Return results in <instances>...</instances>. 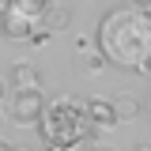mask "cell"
Masks as SVG:
<instances>
[{
	"label": "cell",
	"instance_id": "6",
	"mask_svg": "<svg viewBox=\"0 0 151 151\" xmlns=\"http://www.w3.org/2000/svg\"><path fill=\"white\" fill-rule=\"evenodd\" d=\"M12 83H15V91H42V72L34 64H23L19 60L12 68Z\"/></svg>",
	"mask_w": 151,
	"mask_h": 151
},
{
	"label": "cell",
	"instance_id": "13",
	"mask_svg": "<svg viewBox=\"0 0 151 151\" xmlns=\"http://www.w3.org/2000/svg\"><path fill=\"white\" fill-rule=\"evenodd\" d=\"M87 151H113V147H106V144H91Z\"/></svg>",
	"mask_w": 151,
	"mask_h": 151
},
{
	"label": "cell",
	"instance_id": "2",
	"mask_svg": "<svg viewBox=\"0 0 151 151\" xmlns=\"http://www.w3.org/2000/svg\"><path fill=\"white\" fill-rule=\"evenodd\" d=\"M38 132L49 151H72V147L94 144V125L87 117V102H79V98H60L53 106H45Z\"/></svg>",
	"mask_w": 151,
	"mask_h": 151
},
{
	"label": "cell",
	"instance_id": "12",
	"mask_svg": "<svg viewBox=\"0 0 151 151\" xmlns=\"http://www.w3.org/2000/svg\"><path fill=\"white\" fill-rule=\"evenodd\" d=\"M0 151H15V144H8V140L0 136Z\"/></svg>",
	"mask_w": 151,
	"mask_h": 151
},
{
	"label": "cell",
	"instance_id": "8",
	"mask_svg": "<svg viewBox=\"0 0 151 151\" xmlns=\"http://www.w3.org/2000/svg\"><path fill=\"white\" fill-rule=\"evenodd\" d=\"M53 8V0H12V12H19L23 19L30 23H42V15Z\"/></svg>",
	"mask_w": 151,
	"mask_h": 151
},
{
	"label": "cell",
	"instance_id": "10",
	"mask_svg": "<svg viewBox=\"0 0 151 151\" xmlns=\"http://www.w3.org/2000/svg\"><path fill=\"white\" fill-rule=\"evenodd\" d=\"M102 64H106V57L91 49V53H79V60H76V72H79V76H98V72H102Z\"/></svg>",
	"mask_w": 151,
	"mask_h": 151
},
{
	"label": "cell",
	"instance_id": "3",
	"mask_svg": "<svg viewBox=\"0 0 151 151\" xmlns=\"http://www.w3.org/2000/svg\"><path fill=\"white\" fill-rule=\"evenodd\" d=\"M42 113H45V98H42V91H15L12 102H8L12 125H38Z\"/></svg>",
	"mask_w": 151,
	"mask_h": 151
},
{
	"label": "cell",
	"instance_id": "14",
	"mask_svg": "<svg viewBox=\"0 0 151 151\" xmlns=\"http://www.w3.org/2000/svg\"><path fill=\"white\" fill-rule=\"evenodd\" d=\"M4 98H8V83L0 79V102H4Z\"/></svg>",
	"mask_w": 151,
	"mask_h": 151
},
{
	"label": "cell",
	"instance_id": "18",
	"mask_svg": "<svg viewBox=\"0 0 151 151\" xmlns=\"http://www.w3.org/2000/svg\"><path fill=\"white\" fill-rule=\"evenodd\" d=\"M144 76H151V64H147V68H144Z\"/></svg>",
	"mask_w": 151,
	"mask_h": 151
},
{
	"label": "cell",
	"instance_id": "17",
	"mask_svg": "<svg viewBox=\"0 0 151 151\" xmlns=\"http://www.w3.org/2000/svg\"><path fill=\"white\" fill-rule=\"evenodd\" d=\"M15 151H30V147H27V144H15Z\"/></svg>",
	"mask_w": 151,
	"mask_h": 151
},
{
	"label": "cell",
	"instance_id": "19",
	"mask_svg": "<svg viewBox=\"0 0 151 151\" xmlns=\"http://www.w3.org/2000/svg\"><path fill=\"white\" fill-rule=\"evenodd\" d=\"M147 110H151V102H147Z\"/></svg>",
	"mask_w": 151,
	"mask_h": 151
},
{
	"label": "cell",
	"instance_id": "1",
	"mask_svg": "<svg viewBox=\"0 0 151 151\" xmlns=\"http://www.w3.org/2000/svg\"><path fill=\"white\" fill-rule=\"evenodd\" d=\"M98 53L106 57L113 68H129V72H144L151 64V12H136V8H113L98 23Z\"/></svg>",
	"mask_w": 151,
	"mask_h": 151
},
{
	"label": "cell",
	"instance_id": "5",
	"mask_svg": "<svg viewBox=\"0 0 151 151\" xmlns=\"http://www.w3.org/2000/svg\"><path fill=\"white\" fill-rule=\"evenodd\" d=\"M87 117H91L94 129L117 125V110H113V102H106V98H91V102H87Z\"/></svg>",
	"mask_w": 151,
	"mask_h": 151
},
{
	"label": "cell",
	"instance_id": "7",
	"mask_svg": "<svg viewBox=\"0 0 151 151\" xmlns=\"http://www.w3.org/2000/svg\"><path fill=\"white\" fill-rule=\"evenodd\" d=\"M68 23H72V8H64V4H53V8L42 15V23H38V27H42L45 34H53V30H64Z\"/></svg>",
	"mask_w": 151,
	"mask_h": 151
},
{
	"label": "cell",
	"instance_id": "16",
	"mask_svg": "<svg viewBox=\"0 0 151 151\" xmlns=\"http://www.w3.org/2000/svg\"><path fill=\"white\" fill-rule=\"evenodd\" d=\"M136 151H151V144H140V147H136Z\"/></svg>",
	"mask_w": 151,
	"mask_h": 151
},
{
	"label": "cell",
	"instance_id": "4",
	"mask_svg": "<svg viewBox=\"0 0 151 151\" xmlns=\"http://www.w3.org/2000/svg\"><path fill=\"white\" fill-rule=\"evenodd\" d=\"M0 30H4L8 38H15V42H19V38H34L38 23H30V19H23L19 12H12V8H8V12L0 15Z\"/></svg>",
	"mask_w": 151,
	"mask_h": 151
},
{
	"label": "cell",
	"instance_id": "9",
	"mask_svg": "<svg viewBox=\"0 0 151 151\" xmlns=\"http://www.w3.org/2000/svg\"><path fill=\"white\" fill-rule=\"evenodd\" d=\"M113 110H117V121H136L140 110H144V102H140V98H132V94H121V98L113 102Z\"/></svg>",
	"mask_w": 151,
	"mask_h": 151
},
{
	"label": "cell",
	"instance_id": "15",
	"mask_svg": "<svg viewBox=\"0 0 151 151\" xmlns=\"http://www.w3.org/2000/svg\"><path fill=\"white\" fill-rule=\"evenodd\" d=\"M8 8H12V0H0V15H4V12H8Z\"/></svg>",
	"mask_w": 151,
	"mask_h": 151
},
{
	"label": "cell",
	"instance_id": "11",
	"mask_svg": "<svg viewBox=\"0 0 151 151\" xmlns=\"http://www.w3.org/2000/svg\"><path fill=\"white\" fill-rule=\"evenodd\" d=\"M132 8L136 12H151V0H132Z\"/></svg>",
	"mask_w": 151,
	"mask_h": 151
}]
</instances>
